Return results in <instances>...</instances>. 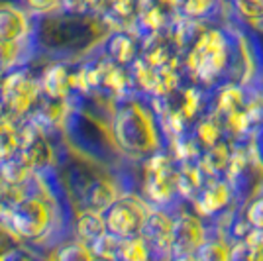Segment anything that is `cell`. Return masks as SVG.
Here are the masks:
<instances>
[{
  "mask_svg": "<svg viewBox=\"0 0 263 261\" xmlns=\"http://www.w3.org/2000/svg\"><path fill=\"white\" fill-rule=\"evenodd\" d=\"M185 77L206 90L253 85V67L241 33L232 26H209L183 57Z\"/></svg>",
  "mask_w": 263,
  "mask_h": 261,
  "instance_id": "1",
  "label": "cell"
},
{
  "mask_svg": "<svg viewBox=\"0 0 263 261\" xmlns=\"http://www.w3.org/2000/svg\"><path fill=\"white\" fill-rule=\"evenodd\" d=\"M118 108L112 112V140L122 155L132 161H143L155 152L163 150V136L157 124L149 98L136 95L118 100Z\"/></svg>",
  "mask_w": 263,
  "mask_h": 261,
  "instance_id": "2",
  "label": "cell"
},
{
  "mask_svg": "<svg viewBox=\"0 0 263 261\" xmlns=\"http://www.w3.org/2000/svg\"><path fill=\"white\" fill-rule=\"evenodd\" d=\"M177 159L167 147L142 161L140 195L154 208L171 210L179 202H185L177 193Z\"/></svg>",
  "mask_w": 263,
  "mask_h": 261,
  "instance_id": "3",
  "label": "cell"
},
{
  "mask_svg": "<svg viewBox=\"0 0 263 261\" xmlns=\"http://www.w3.org/2000/svg\"><path fill=\"white\" fill-rule=\"evenodd\" d=\"M154 207L140 193H122L102 214L106 222V230L120 239L142 236L143 226L152 214Z\"/></svg>",
  "mask_w": 263,
  "mask_h": 261,
  "instance_id": "4",
  "label": "cell"
},
{
  "mask_svg": "<svg viewBox=\"0 0 263 261\" xmlns=\"http://www.w3.org/2000/svg\"><path fill=\"white\" fill-rule=\"evenodd\" d=\"M193 210L206 222L218 224L228 232L238 204L230 181L226 177H206L197 198L191 202Z\"/></svg>",
  "mask_w": 263,
  "mask_h": 261,
  "instance_id": "5",
  "label": "cell"
},
{
  "mask_svg": "<svg viewBox=\"0 0 263 261\" xmlns=\"http://www.w3.org/2000/svg\"><path fill=\"white\" fill-rule=\"evenodd\" d=\"M226 179L230 181L234 189L238 208L243 207L252 196H255L263 189V167L253 152L252 140L234 143V153H232Z\"/></svg>",
  "mask_w": 263,
  "mask_h": 261,
  "instance_id": "6",
  "label": "cell"
},
{
  "mask_svg": "<svg viewBox=\"0 0 263 261\" xmlns=\"http://www.w3.org/2000/svg\"><path fill=\"white\" fill-rule=\"evenodd\" d=\"M42 95V83L28 73H10L0 87V112L16 120L24 116Z\"/></svg>",
  "mask_w": 263,
  "mask_h": 261,
  "instance_id": "7",
  "label": "cell"
},
{
  "mask_svg": "<svg viewBox=\"0 0 263 261\" xmlns=\"http://www.w3.org/2000/svg\"><path fill=\"white\" fill-rule=\"evenodd\" d=\"M171 212L175 214L173 257L195 255L209 236V222L198 216L189 202H179L177 207L171 208Z\"/></svg>",
  "mask_w": 263,
  "mask_h": 261,
  "instance_id": "8",
  "label": "cell"
},
{
  "mask_svg": "<svg viewBox=\"0 0 263 261\" xmlns=\"http://www.w3.org/2000/svg\"><path fill=\"white\" fill-rule=\"evenodd\" d=\"M173 230H175V214L165 208H154L143 226L142 236L152 246L155 261L173 259Z\"/></svg>",
  "mask_w": 263,
  "mask_h": 261,
  "instance_id": "9",
  "label": "cell"
},
{
  "mask_svg": "<svg viewBox=\"0 0 263 261\" xmlns=\"http://www.w3.org/2000/svg\"><path fill=\"white\" fill-rule=\"evenodd\" d=\"M177 16L204 24V26H224L230 24V0H175Z\"/></svg>",
  "mask_w": 263,
  "mask_h": 261,
  "instance_id": "10",
  "label": "cell"
},
{
  "mask_svg": "<svg viewBox=\"0 0 263 261\" xmlns=\"http://www.w3.org/2000/svg\"><path fill=\"white\" fill-rule=\"evenodd\" d=\"M143 47L142 35L136 30H118L112 32L106 45V53L108 59L122 67H130L136 59H140Z\"/></svg>",
  "mask_w": 263,
  "mask_h": 261,
  "instance_id": "11",
  "label": "cell"
},
{
  "mask_svg": "<svg viewBox=\"0 0 263 261\" xmlns=\"http://www.w3.org/2000/svg\"><path fill=\"white\" fill-rule=\"evenodd\" d=\"M230 24L241 33V38L246 42L253 67V85H257L263 81V28L241 20L240 16L234 14V10H232L230 16Z\"/></svg>",
  "mask_w": 263,
  "mask_h": 261,
  "instance_id": "12",
  "label": "cell"
},
{
  "mask_svg": "<svg viewBox=\"0 0 263 261\" xmlns=\"http://www.w3.org/2000/svg\"><path fill=\"white\" fill-rule=\"evenodd\" d=\"M28 33V18L20 8L0 6V47L20 49Z\"/></svg>",
  "mask_w": 263,
  "mask_h": 261,
  "instance_id": "13",
  "label": "cell"
},
{
  "mask_svg": "<svg viewBox=\"0 0 263 261\" xmlns=\"http://www.w3.org/2000/svg\"><path fill=\"white\" fill-rule=\"evenodd\" d=\"M257 228H263V189L255 196H252L243 207L236 210L228 234L232 236V239H240L248 232Z\"/></svg>",
  "mask_w": 263,
  "mask_h": 261,
  "instance_id": "14",
  "label": "cell"
},
{
  "mask_svg": "<svg viewBox=\"0 0 263 261\" xmlns=\"http://www.w3.org/2000/svg\"><path fill=\"white\" fill-rule=\"evenodd\" d=\"M189 138L197 143L200 152H204V150H209L212 145L228 140V132H226L224 122L220 120V116L212 110V106H210L209 112L191 128Z\"/></svg>",
  "mask_w": 263,
  "mask_h": 261,
  "instance_id": "15",
  "label": "cell"
},
{
  "mask_svg": "<svg viewBox=\"0 0 263 261\" xmlns=\"http://www.w3.org/2000/svg\"><path fill=\"white\" fill-rule=\"evenodd\" d=\"M234 239L226 230L209 222V236L195 253L197 261H230Z\"/></svg>",
  "mask_w": 263,
  "mask_h": 261,
  "instance_id": "16",
  "label": "cell"
},
{
  "mask_svg": "<svg viewBox=\"0 0 263 261\" xmlns=\"http://www.w3.org/2000/svg\"><path fill=\"white\" fill-rule=\"evenodd\" d=\"M232 153H234V143L230 140H224L204 150L197 163L206 177H226L232 161Z\"/></svg>",
  "mask_w": 263,
  "mask_h": 261,
  "instance_id": "17",
  "label": "cell"
},
{
  "mask_svg": "<svg viewBox=\"0 0 263 261\" xmlns=\"http://www.w3.org/2000/svg\"><path fill=\"white\" fill-rule=\"evenodd\" d=\"M40 83H42V92H45L53 100L65 98L71 90V75L67 73V69L63 65L47 67L40 79Z\"/></svg>",
  "mask_w": 263,
  "mask_h": 261,
  "instance_id": "18",
  "label": "cell"
},
{
  "mask_svg": "<svg viewBox=\"0 0 263 261\" xmlns=\"http://www.w3.org/2000/svg\"><path fill=\"white\" fill-rule=\"evenodd\" d=\"M77 238L79 241L90 246L92 241L106 234V222H104V214L102 212H97V210H85L81 212L77 218Z\"/></svg>",
  "mask_w": 263,
  "mask_h": 261,
  "instance_id": "19",
  "label": "cell"
},
{
  "mask_svg": "<svg viewBox=\"0 0 263 261\" xmlns=\"http://www.w3.org/2000/svg\"><path fill=\"white\" fill-rule=\"evenodd\" d=\"M118 261H155L154 250L143 236L120 239Z\"/></svg>",
  "mask_w": 263,
  "mask_h": 261,
  "instance_id": "20",
  "label": "cell"
},
{
  "mask_svg": "<svg viewBox=\"0 0 263 261\" xmlns=\"http://www.w3.org/2000/svg\"><path fill=\"white\" fill-rule=\"evenodd\" d=\"M230 6L241 20L253 26H263V0H230Z\"/></svg>",
  "mask_w": 263,
  "mask_h": 261,
  "instance_id": "21",
  "label": "cell"
},
{
  "mask_svg": "<svg viewBox=\"0 0 263 261\" xmlns=\"http://www.w3.org/2000/svg\"><path fill=\"white\" fill-rule=\"evenodd\" d=\"M230 261H263V251L257 250L246 238L234 239Z\"/></svg>",
  "mask_w": 263,
  "mask_h": 261,
  "instance_id": "22",
  "label": "cell"
},
{
  "mask_svg": "<svg viewBox=\"0 0 263 261\" xmlns=\"http://www.w3.org/2000/svg\"><path fill=\"white\" fill-rule=\"evenodd\" d=\"M26 2L37 14H49L65 6V0H26Z\"/></svg>",
  "mask_w": 263,
  "mask_h": 261,
  "instance_id": "23",
  "label": "cell"
},
{
  "mask_svg": "<svg viewBox=\"0 0 263 261\" xmlns=\"http://www.w3.org/2000/svg\"><path fill=\"white\" fill-rule=\"evenodd\" d=\"M252 145H253L255 155H257V159H259V163H261V167H263V126L255 130V134H253V138H252Z\"/></svg>",
  "mask_w": 263,
  "mask_h": 261,
  "instance_id": "24",
  "label": "cell"
},
{
  "mask_svg": "<svg viewBox=\"0 0 263 261\" xmlns=\"http://www.w3.org/2000/svg\"><path fill=\"white\" fill-rule=\"evenodd\" d=\"M171 261H197V257L195 255H177Z\"/></svg>",
  "mask_w": 263,
  "mask_h": 261,
  "instance_id": "25",
  "label": "cell"
},
{
  "mask_svg": "<svg viewBox=\"0 0 263 261\" xmlns=\"http://www.w3.org/2000/svg\"><path fill=\"white\" fill-rule=\"evenodd\" d=\"M255 87L259 88V92H261V97H263V81H261V83H257V85H255Z\"/></svg>",
  "mask_w": 263,
  "mask_h": 261,
  "instance_id": "26",
  "label": "cell"
},
{
  "mask_svg": "<svg viewBox=\"0 0 263 261\" xmlns=\"http://www.w3.org/2000/svg\"><path fill=\"white\" fill-rule=\"evenodd\" d=\"M163 2H167V4H173V6H175V0H163Z\"/></svg>",
  "mask_w": 263,
  "mask_h": 261,
  "instance_id": "27",
  "label": "cell"
},
{
  "mask_svg": "<svg viewBox=\"0 0 263 261\" xmlns=\"http://www.w3.org/2000/svg\"><path fill=\"white\" fill-rule=\"evenodd\" d=\"M92 261H110V259H100V257H95Z\"/></svg>",
  "mask_w": 263,
  "mask_h": 261,
  "instance_id": "28",
  "label": "cell"
},
{
  "mask_svg": "<svg viewBox=\"0 0 263 261\" xmlns=\"http://www.w3.org/2000/svg\"><path fill=\"white\" fill-rule=\"evenodd\" d=\"M0 189H2V179H0Z\"/></svg>",
  "mask_w": 263,
  "mask_h": 261,
  "instance_id": "29",
  "label": "cell"
}]
</instances>
